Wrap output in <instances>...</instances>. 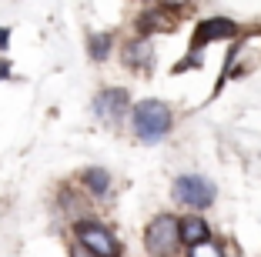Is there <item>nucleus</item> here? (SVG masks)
Wrapping results in <instances>:
<instances>
[{
  "label": "nucleus",
  "instance_id": "10",
  "mask_svg": "<svg viewBox=\"0 0 261 257\" xmlns=\"http://www.w3.org/2000/svg\"><path fill=\"white\" fill-rule=\"evenodd\" d=\"M84 187L91 190L94 197H104L111 190V174L104 170V167H87L84 170Z\"/></svg>",
  "mask_w": 261,
  "mask_h": 257
},
{
  "label": "nucleus",
  "instance_id": "3",
  "mask_svg": "<svg viewBox=\"0 0 261 257\" xmlns=\"http://www.w3.org/2000/svg\"><path fill=\"white\" fill-rule=\"evenodd\" d=\"M74 234H77L81 250H87V254H97V257H114V254H121L117 237L111 234L104 224H97V220H77Z\"/></svg>",
  "mask_w": 261,
  "mask_h": 257
},
{
  "label": "nucleus",
  "instance_id": "6",
  "mask_svg": "<svg viewBox=\"0 0 261 257\" xmlns=\"http://www.w3.org/2000/svg\"><path fill=\"white\" fill-rule=\"evenodd\" d=\"M238 34V27L228 20V17H211V20H201L198 31H194L191 37V50H201L204 44H211V40H224V37H234Z\"/></svg>",
  "mask_w": 261,
  "mask_h": 257
},
{
  "label": "nucleus",
  "instance_id": "11",
  "mask_svg": "<svg viewBox=\"0 0 261 257\" xmlns=\"http://www.w3.org/2000/svg\"><path fill=\"white\" fill-rule=\"evenodd\" d=\"M87 47H91L94 61H104V57L111 53V47H114V37H111V34H94V37L87 40Z\"/></svg>",
  "mask_w": 261,
  "mask_h": 257
},
{
  "label": "nucleus",
  "instance_id": "14",
  "mask_svg": "<svg viewBox=\"0 0 261 257\" xmlns=\"http://www.w3.org/2000/svg\"><path fill=\"white\" fill-rule=\"evenodd\" d=\"M164 4H171V7H177V4H185V0H164Z\"/></svg>",
  "mask_w": 261,
  "mask_h": 257
},
{
  "label": "nucleus",
  "instance_id": "4",
  "mask_svg": "<svg viewBox=\"0 0 261 257\" xmlns=\"http://www.w3.org/2000/svg\"><path fill=\"white\" fill-rule=\"evenodd\" d=\"M171 194H174L177 204H185V207H194V211H201V207H207L211 201H215V184L207 181V177L185 174V177H177V181H174Z\"/></svg>",
  "mask_w": 261,
  "mask_h": 257
},
{
  "label": "nucleus",
  "instance_id": "12",
  "mask_svg": "<svg viewBox=\"0 0 261 257\" xmlns=\"http://www.w3.org/2000/svg\"><path fill=\"white\" fill-rule=\"evenodd\" d=\"M10 47V27H0V53Z\"/></svg>",
  "mask_w": 261,
  "mask_h": 257
},
{
  "label": "nucleus",
  "instance_id": "2",
  "mask_svg": "<svg viewBox=\"0 0 261 257\" xmlns=\"http://www.w3.org/2000/svg\"><path fill=\"white\" fill-rule=\"evenodd\" d=\"M181 244V220L171 214H158L144 231V247L151 254H174Z\"/></svg>",
  "mask_w": 261,
  "mask_h": 257
},
{
  "label": "nucleus",
  "instance_id": "5",
  "mask_svg": "<svg viewBox=\"0 0 261 257\" xmlns=\"http://www.w3.org/2000/svg\"><path fill=\"white\" fill-rule=\"evenodd\" d=\"M127 104H130L127 91H124V87H111V91H100L97 97H94V113H97L104 124H117L124 113H127Z\"/></svg>",
  "mask_w": 261,
  "mask_h": 257
},
{
  "label": "nucleus",
  "instance_id": "9",
  "mask_svg": "<svg viewBox=\"0 0 261 257\" xmlns=\"http://www.w3.org/2000/svg\"><path fill=\"white\" fill-rule=\"evenodd\" d=\"M138 31L141 34H171L174 31V17L168 10H147L138 17Z\"/></svg>",
  "mask_w": 261,
  "mask_h": 257
},
{
  "label": "nucleus",
  "instance_id": "1",
  "mask_svg": "<svg viewBox=\"0 0 261 257\" xmlns=\"http://www.w3.org/2000/svg\"><path fill=\"white\" fill-rule=\"evenodd\" d=\"M171 124H174V113H171L168 104H161V100H141V104H134V134H138L141 144L164 140Z\"/></svg>",
  "mask_w": 261,
  "mask_h": 257
},
{
  "label": "nucleus",
  "instance_id": "13",
  "mask_svg": "<svg viewBox=\"0 0 261 257\" xmlns=\"http://www.w3.org/2000/svg\"><path fill=\"white\" fill-rule=\"evenodd\" d=\"M7 77H10V64L0 61V80H7Z\"/></svg>",
  "mask_w": 261,
  "mask_h": 257
},
{
  "label": "nucleus",
  "instance_id": "7",
  "mask_svg": "<svg viewBox=\"0 0 261 257\" xmlns=\"http://www.w3.org/2000/svg\"><path fill=\"white\" fill-rule=\"evenodd\" d=\"M211 241V227H207V220H201V217H181V244L185 247H191V250H198L201 244H207Z\"/></svg>",
  "mask_w": 261,
  "mask_h": 257
},
{
  "label": "nucleus",
  "instance_id": "8",
  "mask_svg": "<svg viewBox=\"0 0 261 257\" xmlns=\"http://www.w3.org/2000/svg\"><path fill=\"white\" fill-rule=\"evenodd\" d=\"M151 61H154V47H151L147 37H138V40H130V44L124 47V64H127V67L141 70V67H151Z\"/></svg>",
  "mask_w": 261,
  "mask_h": 257
}]
</instances>
